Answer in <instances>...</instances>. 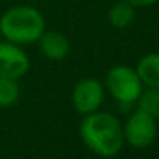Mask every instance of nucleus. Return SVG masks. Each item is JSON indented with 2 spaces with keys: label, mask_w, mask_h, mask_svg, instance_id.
Here are the masks:
<instances>
[{
  "label": "nucleus",
  "mask_w": 159,
  "mask_h": 159,
  "mask_svg": "<svg viewBox=\"0 0 159 159\" xmlns=\"http://www.w3.org/2000/svg\"><path fill=\"white\" fill-rule=\"evenodd\" d=\"M137 103L140 111H145L154 118H159V89L156 87H149L147 91L142 89L140 96L137 98Z\"/></svg>",
  "instance_id": "10"
},
{
  "label": "nucleus",
  "mask_w": 159,
  "mask_h": 159,
  "mask_svg": "<svg viewBox=\"0 0 159 159\" xmlns=\"http://www.w3.org/2000/svg\"><path fill=\"white\" fill-rule=\"evenodd\" d=\"M79 132L84 144L101 157H113L123 147V127L111 113L84 115Z\"/></svg>",
  "instance_id": "1"
},
{
  "label": "nucleus",
  "mask_w": 159,
  "mask_h": 159,
  "mask_svg": "<svg viewBox=\"0 0 159 159\" xmlns=\"http://www.w3.org/2000/svg\"><path fill=\"white\" fill-rule=\"evenodd\" d=\"M106 89L116 101L130 104L140 96L142 80L134 69L127 65H116L106 74Z\"/></svg>",
  "instance_id": "3"
},
{
  "label": "nucleus",
  "mask_w": 159,
  "mask_h": 159,
  "mask_svg": "<svg viewBox=\"0 0 159 159\" xmlns=\"http://www.w3.org/2000/svg\"><path fill=\"white\" fill-rule=\"evenodd\" d=\"M156 135H157L156 118L140 110L132 113L127 120V125L123 127V139L132 147L137 149L149 147L154 142Z\"/></svg>",
  "instance_id": "4"
},
{
  "label": "nucleus",
  "mask_w": 159,
  "mask_h": 159,
  "mask_svg": "<svg viewBox=\"0 0 159 159\" xmlns=\"http://www.w3.org/2000/svg\"><path fill=\"white\" fill-rule=\"evenodd\" d=\"M135 72L139 74L142 84L159 89V53H149L142 57L140 62L137 63Z\"/></svg>",
  "instance_id": "8"
},
{
  "label": "nucleus",
  "mask_w": 159,
  "mask_h": 159,
  "mask_svg": "<svg viewBox=\"0 0 159 159\" xmlns=\"http://www.w3.org/2000/svg\"><path fill=\"white\" fill-rule=\"evenodd\" d=\"M104 99L103 84L96 79H82L74 86L72 91V104L77 113L89 115L98 111Z\"/></svg>",
  "instance_id": "5"
},
{
  "label": "nucleus",
  "mask_w": 159,
  "mask_h": 159,
  "mask_svg": "<svg viewBox=\"0 0 159 159\" xmlns=\"http://www.w3.org/2000/svg\"><path fill=\"white\" fill-rule=\"evenodd\" d=\"M46 31L45 17L39 11L26 5L12 7L0 17V33L7 41L16 45L38 41Z\"/></svg>",
  "instance_id": "2"
},
{
  "label": "nucleus",
  "mask_w": 159,
  "mask_h": 159,
  "mask_svg": "<svg viewBox=\"0 0 159 159\" xmlns=\"http://www.w3.org/2000/svg\"><path fill=\"white\" fill-rule=\"evenodd\" d=\"M39 50L48 60L58 62L63 60L70 52V43L62 33L58 31H45L39 36Z\"/></svg>",
  "instance_id": "7"
},
{
  "label": "nucleus",
  "mask_w": 159,
  "mask_h": 159,
  "mask_svg": "<svg viewBox=\"0 0 159 159\" xmlns=\"http://www.w3.org/2000/svg\"><path fill=\"white\" fill-rule=\"evenodd\" d=\"M29 58L16 43L0 41V77L21 79L29 70Z\"/></svg>",
  "instance_id": "6"
},
{
  "label": "nucleus",
  "mask_w": 159,
  "mask_h": 159,
  "mask_svg": "<svg viewBox=\"0 0 159 159\" xmlns=\"http://www.w3.org/2000/svg\"><path fill=\"white\" fill-rule=\"evenodd\" d=\"M135 17V12H134V5H130L128 2L121 0V2H116L113 7L110 9L108 12V21L113 28H127V26L132 24Z\"/></svg>",
  "instance_id": "9"
},
{
  "label": "nucleus",
  "mask_w": 159,
  "mask_h": 159,
  "mask_svg": "<svg viewBox=\"0 0 159 159\" xmlns=\"http://www.w3.org/2000/svg\"><path fill=\"white\" fill-rule=\"evenodd\" d=\"M125 2H128L134 7H149V5L156 4L157 0H125Z\"/></svg>",
  "instance_id": "12"
},
{
  "label": "nucleus",
  "mask_w": 159,
  "mask_h": 159,
  "mask_svg": "<svg viewBox=\"0 0 159 159\" xmlns=\"http://www.w3.org/2000/svg\"><path fill=\"white\" fill-rule=\"evenodd\" d=\"M19 96H21V89L17 86V80L9 79V77H0V106H12L19 99Z\"/></svg>",
  "instance_id": "11"
}]
</instances>
